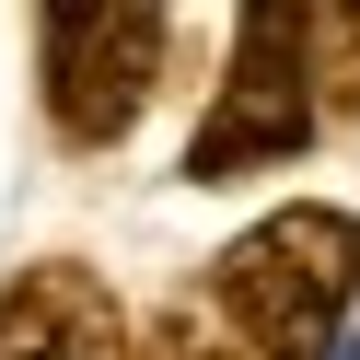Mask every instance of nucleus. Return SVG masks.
Listing matches in <instances>:
<instances>
[{"label":"nucleus","instance_id":"f257e3e1","mask_svg":"<svg viewBox=\"0 0 360 360\" xmlns=\"http://www.w3.org/2000/svg\"><path fill=\"white\" fill-rule=\"evenodd\" d=\"M349 302H360V221L337 210H267L210 279V314L244 337V360H337Z\"/></svg>","mask_w":360,"mask_h":360},{"label":"nucleus","instance_id":"f03ea898","mask_svg":"<svg viewBox=\"0 0 360 360\" xmlns=\"http://www.w3.org/2000/svg\"><path fill=\"white\" fill-rule=\"evenodd\" d=\"M326 117V82H314V0H244L233 12V70H221L210 117L186 140L198 186H233V174H267L314 140Z\"/></svg>","mask_w":360,"mask_h":360},{"label":"nucleus","instance_id":"7ed1b4c3","mask_svg":"<svg viewBox=\"0 0 360 360\" xmlns=\"http://www.w3.org/2000/svg\"><path fill=\"white\" fill-rule=\"evenodd\" d=\"M163 0H47L35 12V70H47V128L70 151H105L140 128L163 82Z\"/></svg>","mask_w":360,"mask_h":360},{"label":"nucleus","instance_id":"20e7f679","mask_svg":"<svg viewBox=\"0 0 360 360\" xmlns=\"http://www.w3.org/2000/svg\"><path fill=\"white\" fill-rule=\"evenodd\" d=\"M0 360H140V337H128L117 290L94 267L47 256V267H24L0 290Z\"/></svg>","mask_w":360,"mask_h":360},{"label":"nucleus","instance_id":"39448f33","mask_svg":"<svg viewBox=\"0 0 360 360\" xmlns=\"http://www.w3.org/2000/svg\"><path fill=\"white\" fill-rule=\"evenodd\" d=\"M314 82H326V105L360 117V0H314Z\"/></svg>","mask_w":360,"mask_h":360},{"label":"nucleus","instance_id":"423d86ee","mask_svg":"<svg viewBox=\"0 0 360 360\" xmlns=\"http://www.w3.org/2000/svg\"><path fill=\"white\" fill-rule=\"evenodd\" d=\"M140 360H244V337H233V326H221V314H210V302H174V314H163V326H151V337H140Z\"/></svg>","mask_w":360,"mask_h":360},{"label":"nucleus","instance_id":"0eeeda50","mask_svg":"<svg viewBox=\"0 0 360 360\" xmlns=\"http://www.w3.org/2000/svg\"><path fill=\"white\" fill-rule=\"evenodd\" d=\"M349 360H360V349H349Z\"/></svg>","mask_w":360,"mask_h":360}]
</instances>
